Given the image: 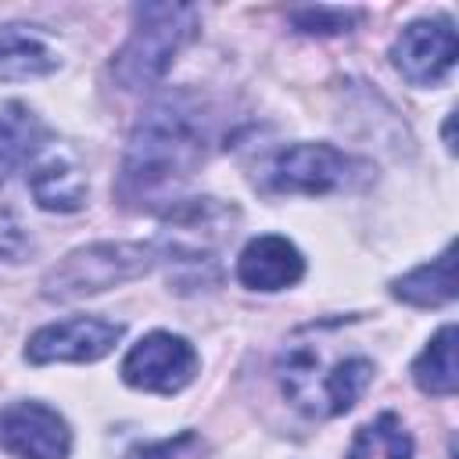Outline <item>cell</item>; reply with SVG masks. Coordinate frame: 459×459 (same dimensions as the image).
Wrapping results in <instances>:
<instances>
[{
    "instance_id": "obj_1",
    "label": "cell",
    "mask_w": 459,
    "mask_h": 459,
    "mask_svg": "<svg viewBox=\"0 0 459 459\" xmlns=\"http://www.w3.org/2000/svg\"><path fill=\"white\" fill-rule=\"evenodd\" d=\"M208 151V115L204 104L186 90H169L147 104L136 118L115 194L126 208L176 204L186 179L201 169Z\"/></svg>"
},
{
    "instance_id": "obj_2",
    "label": "cell",
    "mask_w": 459,
    "mask_h": 459,
    "mask_svg": "<svg viewBox=\"0 0 459 459\" xmlns=\"http://www.w3.org/2000/svg\"><path fill=\"white\" fill-rule=\"evenodd\" d=\"M237 208L215 197L176 201L161 222L154 258H161L179 283H208L219 276V251L233 237Z\"/></svg>"
},
{
    "instance_id": "obj_3",
    "label": "cell",
    "mask_w": 459,
    "mask_h": 459,
    "mask_svg": "<svg viewBox=\"0 0 459 459\" xmlns=\"http://www.w3.org/2000/svg\"><path fill=\"white\" fill-rule=\"evenodd\" d=\"M276 373L294 409L308 416H341L366 394L373 362L366 355H341L326 362L316 344H290L280 355Z\"/></svg>"
},
{
    "instance_id": "obj_4",
    "label": "cell",
    "mask_w": 459,
    "mask_h": 459,
    "mask_svg": "<svg viewBox=\"0 0 459 459\" xmlns=\"http://www.w3.org/2000/svg\"><path fill=\"white\" fill-rule=\"evenodd\" d=\"M197 22L190 4H140L133 11V32L111 57V79L122 90H151L194 39Z\"/></svg>"
},
{
    "instance_id": "obj_5",
    "label": "cell",
    "mask_w": 459,
    "mask_h": 459,
    "mask_svg": "<svg viewBox=\"0 0 459 459\" xmlns=\"http://www.w3.org/2000/svg\"><path fill=\"white\" fill-rule=\"evenodd\" d=\"M154 262L158 258L151 244H126V240L86 244V247L68 251L57 265L47 269L39 294L50 301H75V298L100 294L118 283L140 280Z\"/></svg>"
},
{
    "instance_id": "obj_6",
    "label": "cell",
    "mask_w": 459,
    "mask_h": 459,
    "mask_svg": "<svg viewBox=\"0 0 459 459\" xmlns=\"http://www.w3.org/2000/svg\"><path fill=\"white\" fill-rule=\"evenodd\" d=\"M366 165L333 143H290L280 147L265 165V186L273 194L323 197L348 190Z\"/></svg>"
},
{
    "instance_id": "obj_7",
    "label": "cell",
    "mask_w": 459,
    "mask_h": 459,
    "mask_svg": "<svg viewBox=\"0 0 459 459\" xmlns=\"http://www.w3.org/2000/svg\"><path fill=\"white\" fill-rule=\"evenodd\" d=\"M122 380L147 394H176L197 377V351L186 337L154 330L140 337L122 359Z\"/></svg>"
},
{
    "instance_id": "obj_8",
    "label": "cell",
    "mask_w": 459,
    "mask_h": 459,
    "mask_svg": "<svg viewBox=\"0 0 459 459\" xmlns=\"http://www.w3.org/2000/svg\"><path fill=\"white\" fill-rule=\"evenodd\" d=\"M455 57H459V43L448 18L409 22L391 47V65L412 86H441L452 75Z\"/></svg>"
},
{
    "instance_id": "obj_9",
    "label": "cell",
    "mask_w": 459,
    "mask_h": 459,
    "mask_svg": "<svg viewBox=\"0 0 459 459\" xmlns=\"http://www.w3.org/2000/svg\"><path fill=\"white\" fill-rule=\"evenodd\" d=\"M126 326L100 319V316H72L50 326H39L29 344H25V359L32 366H50V362H97L108 351H115V344L122 341Z\"/></svg>"
},
{
    "instance_id": "obj_10",
    "label": "cell",
    "mask_w": 459,
    "mask_h": 459,
    "mask_svg": "<svg viewBox=\"0 0 459 459\" xmlns=\"http://www.w3.org/2000/svg\"><path fill=\"white\" fill-rule=\"evenodd\" d=\"M0 445L14 459H68L72 430L57 409L43 402H14L0 416Z\"/></svg>"
},
{
    "instance_id": "obj_11",
    "label": "cell",
    "mask_w": 459,
    "mask_h": 459,
    "mask_svg": "<svg viewBox=\"0 0 459 459\" xmlns=\"http://www.w3.org/2000/svg\"><path fill=\"white\" fill-rule=\"evenodd\" d=\"M29 190L43 212H79L86 204L82 165L68 147L43 143L29 161Z\"/></svg>"
},
{
    "instance_id": "obj_12",
    "label": "cell",
    "mask_w": 459,
    "mask_h": 459,
    "mask_svg": "<svg viewBox=\"0 0 459 459\" xmlns=\"http://www.w3.org/2000/svg\"><path fill=\"white\" fill-rule=\"evenodd\" d=\"M301 276H305V258L280 233H265V237L247 240L244 251H240V258H237V280L247 290H262V294L287 290Z\"/></svg>"
},
{
    "instance_id": "obj_13",
    "label": "cell",
    "mask_w": 459,
    "mask_h": 459,
    "mask_svg": "<svg viewBox=\"0 0 459 459\" xmlns=\"http://www.w3.org/2000/svg\"><path fill=\"white\" fill-rule=\"evenodd\" d=\"M57 65H61V57H57L54 43L36 25L11 22L0 29V79L4 82L43 79V75L57 72Z\"/></svg>"
},
{
    "instance_id": "obj_14",
    "label": "cell",
    "mask_w": 459,
    "mask_h": 459,
    "mask_svg": "<svg viewBox=\"0 0 459 459\" xmlns=\"http://www.w3.org/2000/svg\"><path fill=\"white\" fill-rule=\"evenodd\" d=\"M391 294L416 308H437L455 298V247L448 244L437 258L409 269L391 283Z\"/></svg>"
},
{
    "instance_id": "obj_15",
    "label": "cell",
    "mask_w": 459,
    "mask_h": 459,
    "mask_svg": "<svg viewBox=\"0 0 459 459\" xmlns=\"http://www.w3.org/2000/svg\"><path fill=\"white\" fill-rule=\"evenodd\" d=\"M412 380L420 391L427 394H437V398H448L455 394L459 387V362H455V323H445L430 341L427 348L416 355L412 362Z\"/></svg>"
},
{
    "instance_id": "obj_16",
    "label": "cell",
    "mask_w": 459,
    "mask_h": 459,
    "mask_svg": "<svg viewBox=\"0 0 459 459\" xmlns=\"http://www.w3.org/2000/svg\"><path fill=\"white\" fill-rule=\"evenodd\" d=\"M373 452H380L384 459H412V437L394 412H380L373 423H366L359 430L348 459H366Z\"/></svg>"
},
{
    "instance_id": "obj_17",
    "label": "cell",
    "mask_w": 459,
    "mask_h": 459,
    "mask_svg": "<svg viewBox=\"0 0 459 459\" xmlns=\"http://www.w3.org/2000/svg\"><path fill=\"white\" fill-rule=\"evenodd\" d=\"M362 14L359 11H348V7H298L290 11V25L298 32H308V36H337V32H348Z\"/></svg>"
},
{
    "instance_id": "obj_18",
    "label": "cell",
    "mask_w": 459,
    "mask_h": 459,
    "mask_svg": "<svg viewBox=\"0 0 459 459\" xmlns=\"http://www.w3.org/2000/svg\"><path fill=\"white\" fill-rule=\"evenodd\" d=\"M186 445H194V434L183 430L176 437H165V441H143V445H133L126 452V459H176Z\"/></svg>"
},
{
    "instance_id": "obj_19",
    "label": "cell",
    "mask_w": 459,
    "mask_h": 459,
    "mask_svg": "<svg viewBox=\"0 0 459 459\" xmlns=\"http://www.w3.org/2000/svg\"><path fill=\"white\" fill-rule=\"evenodd\" d=\"M18 154H22V133H18L11 122L0 118V183L11 176Z\"/></svg>"
},
{
    "instance_id": "obj_20",
    "label": "cell",
    "mask_w": 459,
    "mask_h": 459,
    "mask_svg": "<svg viewBox=\"0 0 459 459\" xmlns=\"http://www.w3.org/2000/svg\"><path fill=\"white\" fill-rule=\"evenodd\" d=\"M14 240H18V244H29L25 233H22V226H14L11 215H0V255L11 258V262H18V255H14V247H11Z\"/></svg>"
},
{
    "instance_id": "obj_21",
    "label": "cell",
    "mask_w": 459,
    "mask_h": 459,
    "mask_svg": "<svg viewBox=\"0 0 459 459\" xmlns=\"http://www.w3.org/2000/svg\"><path fill=\"white\" fill-rule=\"evenodd\" d=\"M452 122H455V118L448 115V118H445V147H448V151H455V143H452Z\"/></svg>"
}]
</instances>
